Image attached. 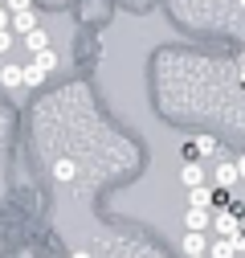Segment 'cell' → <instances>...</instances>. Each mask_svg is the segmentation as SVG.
<instances>
[{
    "label": "cell",
    "mask_w": 245,
    "mask_h": 258,
    "mask_svg": "<svg viewBox=\"0 0 245 258\" xmlns=\"http://www.w3.org/2000/svg\"><path fill=\"white\" fill-rule=\"evenodd\" d=\"M33 61H37L45 74H53V70H57V53H53V45H49V49H41V53H33Z\"/></svg>",
    "instance_id": "11"
},
{
    "label": "cell",
    "mask_w": 245,
    "mask_h": 258,
    "mask_svg": "<svg viewBox=\"0 0 245 258\" xmlns=\"http://www.w3.org/2000/svg\"><path fill=\"white\" fill-rule=\"evenodd\" d=\"M184 254H208V238L196 234V230H188V234H184Z\"/></svg>",
    "instance_id": "8"
},
{
    "label": "cell",
    "mask_w": 245,
    "mask_h": 258,
    "mask_svg": "<svg viewBox=\"0 0 245 258\" xmlns=\"http://www.w3.org/2000/svg\"><path fill=\"white\" fill-rule=\"evenodd\" d=\"M70 258H94V254H90V250H74Z\"/></svg>",
    "instance_id": "20"
},
{
    "label": "cell",
    "mask_w": 245,
    "mask_h": 258,
    "mask_svg": "<svg viewBox=\"0 0 245 258\" xmlns=\"http://www.w3.org/2000/svg\"><path fill=\"white\" fill-rule=\"evenodd\" d=\"M184 258H208V254H184Z\"/></svg>",
    "instance_id": "22"
},
{
    "label": "cell",
    "mask_w": 245,
    "mask_h": 258,
    "mask_svg": "<svg viewBox=\"0 0 245 258\" xmlns=\"http://www.w3.org/2000/svg\"><path fill=\"white\" fill-rule=\"evenodd\" d=\"M208 258H241V254H237L233 238H212V246H208Z\"/></svg>",
    "instance_id": "7"
},
{
    "label": "cell",
    "mask_w": 245,
    "mask_h": 258,
    "mask_svg": "<svg viewBox=\"0 0 245 258\" xmlns=\"http://www.w3.org/2000/svg\"><path fill=\"white\" fill-rule=\"evenodd\" d=\"M237 5H241V9H245V0H237Z\"/></svg>",
    "instance_id": "23"
},
{
    "label": "cell",
    "mask_w": 245,
    "mask_h": 258,
    "mask_svg": "<svg viewBox=\"0 0 245 258\" xmlns=\"http://www.w3.org/2000/svg\"><path fill=\"white\" fill-rule=\"evenodd\" d=\"M212 234L217 238H237L241 234V213L237 209H217L212 213Z\"/></svg>",
    "instance_id": "1"
},
{
    "label": "cell",
    "mask_w": 245,
    "mask_h": 258,
    "mask_svg": "<svg viewBox=\"0 0 245 258\" xmlns=\"http://www.w3.org/2000/svg\"><path fill=\"white\" fill-rule=\"evenodd\" d=\"M188 205H192V209H212V184L188 188Z\"/></svg>",
    "instance_id": "4"
},
{
    "label": "cell",
    "mask_w": 245,
    "mask_h": 258,
    "mask_svg": "<svg viewBox=\"0 0 245 258\" xmlns=\"http://www.w3.org/2000/svg\"><path fill=\"white\" fill-rule=\"evenodd\" d=\"M25 45L33 49V53H41V49H49V33H41V29H33V33L25 37Z\"/></svg>",
    "instance_id": "13"
},
{
    "label": "cell",
    "mask_w": 245,
    "mask_h": 258,
    "mask_svg": "<svg viewBox=\"0 0 245 258\" xmlns=\"http://www.w3.org/2000/svg\"><path fill=\"white\" fill-rule=\"evenodd\" d=\"M5 9L17 17V13H29V9H33V0H5Z\"/></svg>",
    "instance_id": "17"
},
{
    "label": "cell",
    "mask_w": 245,
    "mask_h": 258,
    "mask_svg": "<svg viewBox=\"0 0 245 258\" xmlns=\"http://www.w3.org/2000/svg\"><path fill=\"white\" fill-rule=\"evenodd\" d=\"M212 209H233L229 188H217V184H212Z\"/></svg>",
    "instance_id": "14"
},
{
    "label": "cell",
    "mask_w": 245,
    "mask_h": 258,
    "mask_svg": "<svg viewBox=\"0 0 245 258\" xmlns=\"http://www.w3.org/2000/svg\"><path fill=\"white\" fill-rule=\"evenodd\" d=\"M180 180L188 184V188H196V184H204V168H200V164H184V168H180Z\"/></svg>",
    "instance_id": "10"
},
{
    "label": "cell",
    "mask_w": 245,
    "mask_h": 258,
    "mask_svg": "<svg viewBox=\"0 0 245 258\" xmlns=\"http://www.w3.org/2000/svg\"><path fill=\"white\" fill-rule=\"evenodd\" d=\"M196 148H200V156H217V152H221V144L212 140V136H200V140H196Z\"/></svg>",
    "instance_id": "15"
},
{
    "label": "cell",
    "mask_w": 245,
    "mask_h": 258,
    "mask_svg": "<svg viewBox=\"0 0 245 258\" xmlns=\"http://www.w3.org/2000/svg\"><path fill=\"white\" fill-rule=\"evenodd\" d=\"M237 86H241V90H245V70H241V74H237Z\"/></svg>",
    "instance_id": "21"
},
{
    "label": "cell",
    "mask_w": 245,
    "mask_h": 258,
    "mask_svg": "<svg viewBox=\"0 0 245 258\" xmlns=\"http://www.w3.org/2000/svg\"><path fill=\"white\" fill-rule=\"evenodd\" d=\"M45 78H49V74L37 66V61H29V66H25V86H41Z\"/></svg>",
    "instance_id": "12"
},
{
    "label": "cell",
    "mask_w": 245,
    "mask_h": 258,
    "mask_svg": "<svg viewBox=\"0 0 245 258\" xmlns=\"http://www.w3.org/2000/svg\"><path fill=\"white\" fill-rule=\"evenodd\" d=\"M0 29H13V13L9 9H0Z\"/></svg>",
    "instance_id": "18"
},
{
    "label": "cell",
    "mask_w": 245,
    "mask_h": 258,
    "mask_svg": "<svg viewBox=\"0 0 245 258\" xmlns=\"http://www.w3.org/2000/svg\"><path fill=\"white\" fill-rule=\"evenodd\" d=\"M33 29H37V13H33V9H29V13H17V17H13V33H17V37H29Z\"/></svg>",
    "instance_id": "6"
},
{
    "label": "cell",
    "mask_w": 245,
    "mask_h": 258,
    "mask_svg": "<svg viewBox=\"0 0 245 258\" xmlns=\"http://www.w3.org/2000/svg\"><path fill=\"white\" fill-rule=\"evenodd\" d=\"M237 172H241V180H245V156H237Z\"/></svg>",
    "instance_id": "19"
},
{
    "label": "cell",
    "mask_w": 245,
    "mask_h": 258,
    "mask_svg": "<svg viewBox=\"0 0 245 258\" xmlns=\"http://www.w3.org/2000/svg\"><path fill=\"white\" fill-rule=\"evenodd\" d=\"M13 41H17V33H13V29H0V57L13 49Z\"/></svg>",
    "instance_id": "16"
},
{
    "label": "cell",
    "mask_w": 245,
    "mask_h": 258,
    "mask_svg": "<svg viewBox=\"0 0 245 258\" xmlns=\"http://www.w3.org/2000/svg\"><path fill=\"white\" fill-rule=\"evenodd\" d=\"M237 180H241L237 160H217V164H212V184H217V188H233Z\"/></svg>",
    "instance_id": "2"
},
{
    "label": "cell",
    "mask_w": 245,
    "mask_h": 258,
    "mask_svg": "<svg viewBox=\"0 0 245 258\" xmlns=\"http://www.w3.org/2000/svg\"><path fill=\"white\" fill-rule=\"evenodd\" d=\"M184 225H188V230H196V234H208V230H212V213L188 205V213H184Z\"/></svg>",
    "instance_id": "3"
},
{
    "label": "cell",
    "mask_w": 245,
    "mask_h": 258,
    "mask_svg": "<svg viewBox=\"0 0 245 258\" xmlns=\"http://www.w3.org/2000/svg\"><path fill=\"white\" fill-rule=\"evenodd\" d=\"M78 176V164H74V160H57V164H53V180H61V184H70Z\"/></svg>",
    "instance_id": "9"
},
{
    "label": "cell",
    "mask_w": 245,
    "mask_h": 258,
    "mask_svg": "<svg viewBox=\"0 0 245 258\" xmlns=\"http://www.w3.org/2000/svg\"><path fill=\"white\" fill-rule=\"evenodd\" d=\"M0 9H5V0H0Z\"/></svg>",
    "instance_id": "24"
},
{
    "label": "cell",
    "mask_w": 245,
    "mask_h": 258,
    "mask_svg": "<svg viewBox=\"0 0 245 258\" xmlns=\"http://www.w3.org/2000/svg\"><path fill=\"white\" fill-rule=\"evenodd\" d=\"M0 86H5V90L25 86V66H0Z\"/></svg>",
    "instance_id": "5"
}]
</instances>
